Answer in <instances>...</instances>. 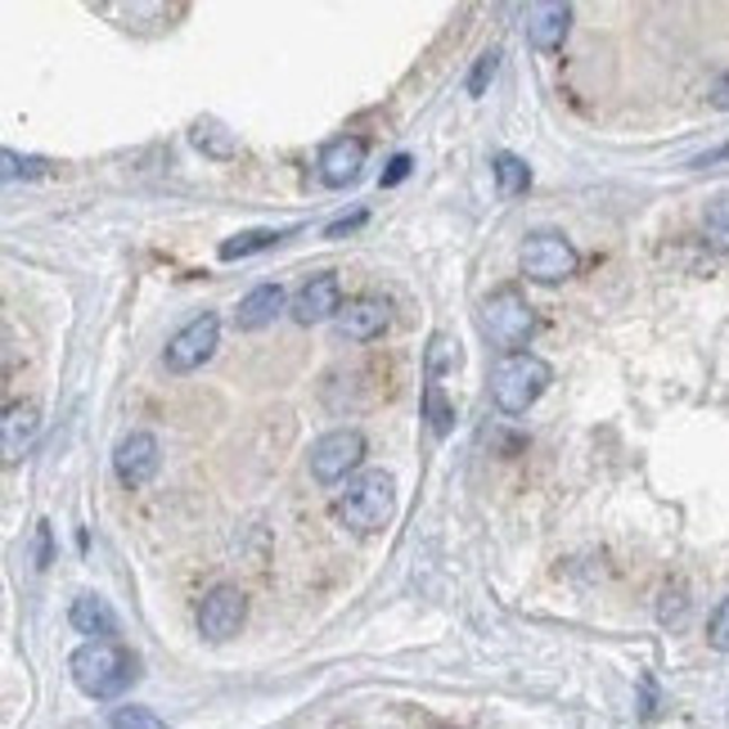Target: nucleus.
Returning <instances> with one entry per match:
<instances>
[{
  "label": "nucleus",
  "instance_id": "obj_30",
  "mask_svg": "<svg viewBox=\"0 0 729 729\" xmlns=\"http://www.w3.org/2000/svg\"><path fill=\"white\" fill-rule=\"evenodd\" d=\"M45 563H50V522L37 527V567H45Z\"/></svg>",
  "mask_w": 729,
  "mask_h": 729
},
{
  "label": "nucleus",
  "instance_id": "obj_5",
  "mask_svg": "<svg viewBox=\"0 0 729 729\" xmlns=\"http://www.w3.org/2000/svg\"><path fill=\"white\" fill-rule=\"evenodd\" d=\"M361 459H365V433H361V428H334V433H324V437L311 446V455H306L311 478L324 482V487H334V482H343L347 473H356Z\"/></svg>",
  "mask_w": 729,
  "mask_h": 729
},
{
  "label": "nucleus",
  "instance_id": "obj_13",
  "mask_svg": "<svg viewBox=\"0 0 729 729\" xmlns=\"http://www.w3.org/2000/svg\"><path fill=\"white\" fill-rule=\"evenodd\" d=\"M280 311H284V289H280V284H257V289L239 302L235 324H239V334H257V329L275 324Z\"/></svg>",
  "mask_w": 729,
  "mask_h": 729
},
{
  "label": "nucleus",
  "instance_id": "obj_18",
  "mask_svg": "<svg viewBox=\"0 0 729 729\" xmlns=\"http://www.w3.org/2000/svg\"><path fill=\"white\" fill-rule=\"evenodd\" d=\"M293 235H298V230H243V235L226 239V243L217 248V257H221V261H243V257L267 252V248H275V243H284V239H293Z\"/></svg>",
  "mask_w": 729,
  "mask_h": 729
},
{
  "label": "nucleus",
  "instance_id": "obj_4",
  "mask_svg": "<svg viewBox=\"0 0 729 729\" xmlns=\"http://www.w3.org/2000/svg\"><path fill=\"white\" fill-rule=\"evenodd\" d=\"M478 320H482V334H487L496 347H504V356H509V352H522L527 339L537 334V311L527 306V298H522L518 289L491 293V298L482 302Z\"/></svg>",
  "mask_w": 729,
  "mask_h": 729
},
{
  "label": "nucleus",
  "instance_id": "obj_17",
  "mask_svg": "<svg viewBox=\"0 0 729 729\" xmlns=\"http://www.w3.org/2000/svg\"><path fill=\"white\" fill-rule=\"evenodd\" d=\"M189 145H194L198 154L217 158V163H226V158H235V154H239L235 131H230V126H221L217 117H198V122H194V131H189Z\"/></svg>",
  "mask_w": 729,
  "mask_h": 729
},
{
  "label": "nucleus",
  "instance_id": "obj_31",
  "mask_svg": "<svg viewBox=\"0 0 729 729\" xmlns=\"http://www.w3.org/2000/svg\"><path fill=\"white\" fill-rule=\"evenodd\" d=\"M711 104H716V108H725V113H729V73H725V77H720V82H716V86H711Z\"/></svg>",
  "mask_w": 729,
  "mask_h": 729
},
{
  "label": "nucleus",
  "instance_id": "obj_23",
  "mask_svg": "<svg viewBox=\"0 0 729 729\" xmlns=\"http://www.w3.org/2000/svg\"><path fill=\"white\" fill-rule=\"evenodd\" d=\"M424 419H428V428H433L437 437H446V433H450L455 410H450V402H446L441 383H428V387H424Z\"/></svg>",
  "mask_w": 729,
  "mask_h": 729
},
{
  "label": "nucleus",
  "instance_id": "obj_12",
  "mask_svg": "<svg viewBox=\"0 0 729 729\" xmlns=\"http://www.w3.org/2000/svg\"><path fill=\"white\" fill-rule=\"evenodd\" d=\"M527 23V41H532V50H541V54H550V50H559L563 45V37H567V23H572V10L567 6H559V0H537V6H527V14H522Z\"/></svg>",
  "mask_w": 729,
  "mask_h": 729
},
{
  "label": "nucleus",
  "instance_id": "obj_21",
  "mask_svg": "<svg viewBox=\"0 0 729 729\" xmlns=\"http://www.w3.org/2000/svg\"><path fill=\"white\" fill-rule=\"evenodd\" d=\"M702 235H707V243H711L716 252H729V194L711 198V208H707V217H702Z\"/></svg>",
  "mask_w": 729,
  "mask_h": 729
},
{
  "label": "nucleus",
  "instance_id": "obj_7",
  "mask_svg": "<svg viewBox=\"0 0 729 729\" xmlns=\"http://www.w3.org/2000/svg\"><path fill=\"white\" fill-rule=\"evenodd\" d=\"M158 469H163V450H158V437L154 433H126L122 441H117V450H113V473H117V482L122 487H131V491H140V487H149L154 478H158Z\"/></svg>",
  "mask_w": 729,
  "mask_h": 729
},
{
  "label": "nucleus",
  "instance_id": "obj_32",
  "mask_svg": "<svg viewBox=\"0 0 729 729\" xmlns=\"http://www.w3.org/2000/svg\"><path fill=\"white\" fill-rule=\"evenodd\" d=\"M361 221H365V212H356V217H352V221H334V226H329V230H324V235H329V239H339V235H347V230H356V226H361Z\"/></svg>",
  "mask_w": 729,
  "mask_h": 729
},
{
  "label": "nucleus",
  "instance_id": "obj_19",
  "mask_svg": "<svg viewBox=\"0 0 729 729\" xmlns=\"http://www.w3.org/2000/svg\"><path fill=\"white\" fill-rule=\"evenodd\" d=\"M491 171H496V185L504 198H518V194H527V185H532V171H527V163L518 154H496Z\"/></svg>",
  "mask_w": 729,
  "mask_h": 729
},
{
  "label": "nucleus",
  "instance_id": "obj_28",
  "mask_svg": "<svg viewBox=\"0 0 729 729\" xmlns=\"http://www.w3.org/2000/svg\"><path fill=\"white\" fill-rule=\"evenodd\" d=\"M707 644H711L716 653H729V600H720V608L711 613V622H707Z\"/></svg>",
  "mask_w": 729,
  "mask_h": 729
},
{
  "label": "nucleus",
  "instance_id": "obj_9",
  "mask_svg": "<svg viewBox=\"0 0 729 729\" xmlns=\"http://www.w3.org/2000/svg\"><path fill=\"white\" fill-rule=\"evenodd\" d=\"M576 271V248L563 235H532L522 243V275L537 284H559Z\"/></svg>",
  "mask_w": 729,
  "mask_h": 729
},
{
  "label": "nucleus",
  "instance_id": "obj_1",
  "mask_svg": "<svg viewBox=\"0 0 729 729\" xmlns=\"http://www.w3.org/2000/svg\"><path fill=\"white\" fill-rule=\"evenodd\" d=\"M69 671L77 680V689L95 702H113L122 698L131 685H136V657H131L117 639H86L73 657Z\"/></svg>",
  "mask_w": 729,
  "mask_h": 729
},
{
  "label": "nucleus",
  "instance_id": "obj_25",
  "mask_svg": "<svg viewBox=\"0 0 729 729\" xmlns=\"http://www.w3.org/2000/svg\"><path fill=\"white\" fill-rule=\"evenodd\" d=\"M496 69H500V50H487V54H478L473 73H469V95H473V100H478V95H487V82L496 77Z\"/></svg>",
  "mask_w": 729,
  "mask_h": 729
},
{
  "label": "nucleus",
  "instance_id": "obj_27",
  "mask_svg": "<svg viewBox=\"0 0 729 729\" xmlns=\"http://www.w3.org/2000/svg\"><path fill=\"white\" fill-rule=\"evenodd\" d=\"M0 163H6V180H32V176H45V163L41 158H19L14 149H6V154H0Z\"/></svg>",
  "mask_w": 729,
  "mask_h": 729
},
{
  "label": "nucleus",
  "instance_id": "obj_14",
  "mask_svg": "<svg viewBox=\"0 0 729 729\" xmlns=\"http://www.w3.org/2000/svg\"><path fill=\"white\" fill-rule=\"evenodd\" d=\"M383 329H387V306L374 302V298H356L339 311V334L352 339V343H369V339L383 334Z\"/></svg>",
  "mask_w": 729,
  "mask_h": 729
},
{
  "label": "nucleus",
  "instance_id": "obj_2",
  "mask_svg": "<svg viewBox=\"0 0 729 729\" xmlns=\"http://www.w3.org/2000/svg\"><path fill=\"white\" fill-rule=\"evenodd\" d=\"M550 383H554V369L541 356L509 352L491 365V402L500 415H527L545 396Z\"/></svg>",
  "mask_w": 729,
  "mask_h": 729
},
{
  "label": "nucleus",
  "instance_id": "obj_20",
  "mask_svg": "<svg viewBox=\"0 0 729 729\" xmlns=\"http://www.w3.org/2000/svg\"><path fill=\"white\" fill-rule=\"evenodd\" d=\"M428 383H437L441 374H455L459 369V343L450 339V334H433V343H428Z\"/></svg>",
  "mask_w": 729,
  "mask_h": 729
},
{
  "label": "nucleus",
  "instance_id": "obj_10",
  "mask_svg": "<svg viewBox=\"0 0 729 729\" xmlns=\"http://www.w3.org/2000/svg\"><path fill=\"white\" fill-rule=\"evenodd\" d=\"M339 311H343V284H339V275H311L298 293H293V302H289V315L298 320V324H320V320H329L334 315L339 320Z\"/></svg>",
  "mask_w": 729,
  "mask_h": 729
},
{
  "label": "nucleus",
  "instance_id": "obj_26",
  "mask_svg": "<svg viewBox=\"0 0 729 729\" xmlns=\"http://www.w3.org/2000/svg\"><path fill=\"white\" fill-rule=\"evenodd\" d=\"M100 14H108V19H171V14H180V6L176 10H167V6H100Z\"/></svg>",
  "mask_w": 729,
  "mask_h": 729
},
{
  "label": "nucleus",
  "instance_id": "obj_6",
  "mask_svg": "<svg viewBox=\"0 0 729 729\" xmlns=\"http://www.w3.org/2000/svg\"><path fill=\"white\" fill-rule=\"evenodd\" d=\"M217 343H221V320H217V311H204V315H194L185 329H176V334L167 339L163 365L171 374H194L198 365L212 361Z\"/></svg>",
  "mask_w": 729,
  "mask_h": 729
},
{
  "label": "nucleus",
  "instance_id": "obj_11",
  "mask_svg": "<svg viewBox=\"0 0 729 729\" xmlns=\"http://www.w3.org/2000/svg\"><path fill=\"white\" fill-rule=\"evenodd\" d=\"M315 167H320V180L324 185H334V189L352 185L361 176V167H365V140L361 136H334V140L320 149Z\"/></svg>",
  "mask_w": 729,
  "mask_h": 729
},
{
  "label": "nucleus",
  "instance_id": "obj_29",
  "mask_svg": "<svg viewBox=\"0 0 729 729\" xmlns=\"http://www.w3.org/2000/svg\"><path fill=\"white\" fill-rule=\"evenodd\" d=\"M406 176H410V154H396V158L387 163V171H383V180H378V185H383V189H392V185H402Z\"/></svg>",
  "mask_w": 729,
  "mask_h": 729
},
{
  "label": "nucleus",
  "instance_id": "obj_22",
  "mask_svg": "<svg viewBox=\"0 0 729 729\" xmlns=\"http://www.w3.org/2000/svg\"><path fill=\"white\" fill-rule=\"evenodd\" d=\"M657 622H662V626H671V631H680V626L689 622V590H685V585H667V590H662V600H657Z\"/></svg>",
  "mask_w": 729,
  "mask_h": 729
},
{
  "label": "nucleus",
  "instance_id": "obj_24",
  "mask_svg": "<svg viewBox=\"0 0 729 729\" xmlns=\"http://www.w3.org/2000/svg\"><path fill=\"white\" fill-rule=\"evenodd\" d=\"M108 729H167V720L149 707H117L108 716Z\"/></svg>",
  "mask_w": 729,
  "mask_h": 729
},
{
  "label": "nucleus",
  "instance_id": "obj_8",
  "mask_svg": "<svg viewBox=\"0 0 729 729\" xmlns=\"http://www.w3.org/2000/svg\"><path fill=\"white\" fill-rule=\"evenodd\" d=\"M248 617V600H243V590L235 585H212L204 594V604H198V635H204L208 644H226L239 635Z\"/></svg>",
  "mask_w": 729,
  "mask_h": 729
},
{
  "label": "nucleus",
  "instance_id": "obj_15",
  "mask_svg": "<svg viewBox=\"0 0 729 729\" xmlns=\"http://www.w3.org/2000/svg\"><path fill=\"white\" fill-rule=\"evenodd\" d=\"M37 433H41V410L32 402H14L6 410V419H0V446H6V459L14 464L37 441Z\"/></svg>",
  "mask_w": 729,
  "mask_h": 729
},
{
  "label": "nucleus",
  "instance_id": "obj_16",
  "mask_svg": "<svg viewBox=\"0 0 729 729\" xmlns=\"http://www.w3.org/2000/svg\"><path fill=\"white\" fill-rule=\"evenodd\" d=\"M69 622H73L77 635H91V639H113L117 635V617H113L108 600H100V594H77Z\"/></svg>",
  "mask_w": 729,
  "mask_h": 729
},
{
  "label": "nucleus",
  "instance_id": "obj_3",
  "mask_svg": "<svg viewBox=\"0 0 729 729\" xmlns=\"http://www.w3.org/2000/svg\"><path fill=\"white\" fill-rule=\"evenodd\" d=\"M396 513V482L383 469H369L361 478L347 482V491L339 496V518L352 527V532H378Z\"/></svg>",
  "mask_w": 729,
  "mask_h": 729
}]
</instances>
